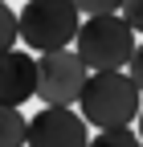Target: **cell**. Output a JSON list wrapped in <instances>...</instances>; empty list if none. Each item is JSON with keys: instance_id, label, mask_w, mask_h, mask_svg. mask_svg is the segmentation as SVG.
Here are the masks:
<instances>
[{"instance_id": "52a82bcc", "label": "cell", "mask_w": 143, "mask_h": 147, "mask_svg": "<svg viewBox=\"0 0 143 147\" xmlns=\"http://www.w3.org/2000/svg\"><path fill=\"white\" fill-rule=\"evenodd\" d=\"M29 143V119L16 106L0 102V147H25Z\"/></svg>"}, {"instance_id": "ba28073f", "label": "cell", "mask_w": 143, "mask_h": 147, "mask_svg": "<svg viewBox=\"0 0 143 147\" xmlns=\"http://www.w3.org/2000/svg\"><path fill=\"white\" fill-rule=\"evenodd\" d=\"M90 147H143V139H139V131H131V127H115V131L90 135Z\"/></svg>"}, {"instance_id": "5bb4252c", "label": "cell", "mask_w": 143, "mask_h": 147, "mask_svg": "<svg viewBox=\"0 0 143 147\" xmlns=\"http://www.w3.org/2000/svg\"><path fill=\"white\" fill-rule=\"evenodd\" d=\"M4 4H8V0H4Z\"/></svg>"}, {"instance_id": "6da1fadb", "label": "cell", "mask_w": 143, "mask_h": 147, "mask_svg": "<svg viewBox=\"0 0 143 147\" xmlns=\"http://www.w3.org/2000/svg\"><path fill=\"white\" fill-rule=\"evenodd\" d=\"M139 106H143V94L131 82V74L102 69V74L86 78V90L78 98V115L98 131H115V127H131L139 119Z\"/></svg>"}, {"instance_id": "277c9868", "label": "cell", "mask_w": 143, "mask_h": 147, "mask_svg": "<svg viewBox=\"0 0 143 147\" xmlns=\"http://www.w3.org/2000/svg\"><path fill=\"white\" fill-rule=\"evenodd\" d=\"M90 69L78 57V49H53L37 57V98L45 106H74L86 90Z\"/></svg>"}, {"instance_id": "30bf717a", "label": "cell", "mask_w": 143, "mask_h": 147, "mask_svg": "<svg viewBox=\"0 0 143 147\" xmlns=\"http://www.w3.org/2000/svg\"><path fill=\"white\" fill-rule=\"evenodd\" d=\"M74 8L82 16H106V12H119L123 0H74Z\"/></svg>"}, {"instance_id": "5b68a950", "label": "cell", "mask_w": 143, "mask_h": 147, "mask_svg": "<svg viewBox=\"0 0 143 147\" xmlns=\"http://www.w3.org/2000/svg\"><path fill=\"white\" fill-rule=\"evenodd\" d=\"M86 127L74 106H41L29 119V147H90Z\"/></svg>"}, {"instance_id": "3957f363", "label": "cell", "mask_w": 143, "mask_h": 147, "mask_svg": "<svg viewBox=\"0 0 143 147\" xmlns=\"http://www.w3.org/2000/svg\"><path fill=\"white\" fill-rule=\"evenodd\" d=\"M82 12L74 8V0H29L21 8V41L37 53L69 49L78 41Z\"/></svg>"}, {"instance_id": "7c38bea8", "label": "cell", "mask_w": 143, "mask_h": 147, "mask_svg": "<svg viewBox=\"0 0 143 147\" xmlns=\"http://www.w3.org/2000/svg\"><path fill=\"white\" fill-rule=\"evenodd\" d=\"M127 74H131V82L139 86V94H143V41L135 45V53H131V61H127Z\"/></svg>"}, {"instance_id": "4fadbf2b", "label": "cell", "mask_w": 143, "mask_h": 147, "mask_svg": "<svg viewBox=\"0 0 143 147\" xmlns=\"http://www.w3.org/2000/svg\"><path fill=\"white\" fill-rule=\"evenodd\" d=\"M135 123H139V139H143V106H139V119H135Z\"/></svg>"}, {"instance_id": "9c48e42d", "label": "cell", "mask_w": 143, "mask_h": 147, "mask_svg": "<svg viewBox=\"0 0 143 147\" xmlns=\"http://www.w3.org/2000/svg\"><path fill=\"white\" fill-rule=\"evenodd\" d=\"M16 41H21V16L0 0V53L16 49Z\"/></svg>"}, {"instance_id": "7a4b0ae2", "label": "cell", "mask_w": 143, "mask_h": 147, "mask_svg": "<svg viewBox=\"0 0 143 147\" xmlns=\"http://www.w3.org/2000/svg\"><path fill=\"white\" fill-rule=\"evenodd\" d=\"M135 29L123 21L119 12H106V16H86L82 29H78V57L86 61L90 74H102V69H123L135 53Z\"/></svg>"}, {"instance_id": "8fae6325", "label": "cell", "mask_w": 143, "mask_h": 147, "mask_svg": "<svg viewBox=\"0 0 143 147\" xmlns=\"http://www.w3.org/2000/svg\"><path fill=\"white\" fill-rule=\"evenodd\" d=\"M119 16H123V21H127L135 33H143V0H123Z\"/></svg>"}, {"instance_id": "8992f818", "label": "cell", "mask_w": 143, "mask_h": 147, "mask_svg": "<svg viewBox=\"0 0 143 147\" xmlns=\"http://www.w3.org/2000/svg\"><path fill=\"white\" fill-rule=\"evenodd\" d=\"M37 94V57H29L25 49L0 53V102L21 106Z\"/></svg>"}]
</instances>
